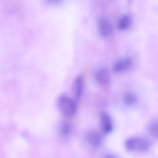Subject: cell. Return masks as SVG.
Wrapping results in <instances>:
<instances>
[{
	"instance_id": "8",
	"label": "cell",
	"mask_w": 158,
	"mask_h": 158,
	"mask_svg": "<svg viewBox=\"0 0 158 158\" xmlns=\"http://www.w3.org/2000/svg\"><path fill=\"white\" fill-rule=\"evenodd\" d=\"M98 29L100 35L106 38L111 35L112 29L110 22L105 18L101 19L98 22Z\"/></svg>"
},
{
	"instance_id": "5",
	"label": "cell",
	"mask_w": 158,
	"mask_h": 158,
	"mask_svg": "<svg viewBox=\"0 0 158 158\" xmlns=\"http://www.w3.org/2000/svg\"><path fill=\"white\" fill-rule=\"evenodd\" d=\"M97 82L101 86H107L110 83V76L107 69L101 68L98 69L95 74Z\"/></svg>"
},
{
	"instance_id": "3",
	"label": "cell",
	"mask_w": 158,
	"mask_h": 158,
	"mask_svg": "<svg viewBox=\"0 0 158 158\" xmlns=\"http://www.w3.org/2000/svg\"><path fill=\"white\" fill-rule=\"evenodd\" d=\"M100 126L103 133L108 134L113 131V123L109 114L106 111H102L99 115Z\"/></svg>"
},
{
	"instance_id": "10",
	"label": "cell",
	"mask_w": 158,
	"mask_h": 158,
	"mask_svg": "<svg viewBox=\"0 0 158 158\" xmlns=\"http://www.w3.org/2000/svg\"><path fill=\"white\" fill-rule=\"evenodd\" d=\"M131 19L128 16H123L119 20L118 28L121 30H125L130 27Z\"/></svg>"
},
{
	"instance_id": "6",
	"label": "cell",
	"mask_w": 158,
	"mask_h": 158,
	"mask_svg": "<svg viewBox=\"0 0 158 158\" xmlns=\"http://www.w3.org/2000/svg\"><path fill=\"white\" fill-rule=\"evenodd\" d=\"M72 89L75 98L77 100H80L84 90V80L82 76L79 75L76 77L73 81Z\"/></svg>"
},
{
	"instance_id": "7",
	"label": "cell",
	"mask_w": 158,
	"mask_h": 158,
	"mask_svg": "<svg viewBox=\"0 0 158 158\" xmlns=\"http://www.w3.org/2000/svg\"><path fill=\"white\" fill-rule=\"evenodd\" d=\"M132 60L130 57H126L119 59L116 62L113 67L115 73H119L124 72L131 65Z\"/></svg>"
},
{
	"instance_id": "14",
	"label": "cell",
	"mask_w": 158,
	"mask_h": 158,
	"mask_svg": "<svg viewBox=\"0 0 158 158\" xmlns=\"http://www.w3.org/2000/svg\"><path fill=\"white\" fill-rule=\"evenodd\" d=\"M63 0H46V2L49 4H57L61 2Z\"/></svg>"
},
{
	"instance_id": "4",
	"label": "cell",
	"mask_w": 158,
	"mask_h": 158,
	"mask_svg": "<svg viewBox=\"0 0 158 158\" xmlns=\"http://www.w3.org/2000/svg\"><path fill=\"white\" fill-rule=\"evenodd\" d=\"M86 139L88 143L92 147L98 148L104 142V135L98 131L92 130L87 133Z\"/></svg>"
},
{
	"instance_id": "1",
	"label": "cell",
	"mask_w": 158,
	"mask_h": 158,
	"mask_svg": "<svg viewBox=\"0 0 158 158\" xmlns=\"http://www.w3.org/2000/svg\"><path fill=\"white\" fill-rule=\"evenodd\" d=\"M57 106L60 112L64 116L74 117L77 112V103L67 94L60 95L57 100Z\"/></svg>"
},
{
	"instance_id": "11",
	"label": "cell",
	"mask_w": 158,
	"mask_h": 158,
	"mask_svg": "<svg viewBox=\"0 0 158 158\" xmlns=\"http://www.w3.org/2000/svg\"><path fill=\"white\" fill-rule=\"evenodd\" d=\"M148 131L153 137L158 139V122L151 123L148 126Z\"/></svg>"
},
{
	"instance_id": "9",
	"label": "cell",
	"mask_w": 158,
	"mask_h": 158,
	"mask_svg": "<svg viewBox=\"0 0 158 158\" xmlns=\"http://www.w3.org/2000/svg\"><path fill=\"white\" fill-rule=\"evenodd\" d=\"M58 130L61 136L64 137H68L72 133V125L69 122L63 121L59 124Z\"/></svg>"
},
{
	"instance_id": "13",
	"label": "cell",
	"mask_w": 158,
	"mask_h": 158,
	"mask_svg": "<svg viewBox=\"0 0 158 158\" xmlns=\"http://www.w3.org/2000/svg\"><path fill=\"white\" fill-rule=\"evenodd\" d=\"M104 158H118L114 154L112 153H107L105 155Z\"/></svg>"
},
{
	"instance_id": "12",
	"label": "cell",
	"mask_w": 158,
	"mask_h": 158,
	"mask_svg": "<svg viewBox=\"0 0 158 158\" xmlns=\"http://www.w3.org/2000/svg\"><path fill=\"white\" fill-rule=\"evenodd\" d=\"M136 98L134 94H126L124 98V103L128 106L133 105L136 102Z\"/></svg>"
},
{
	"instance_id": "2",
	"label": "cell",
	"mask_w": 158,
	"mask_h": 158,
	"mask_svg": "<svg viewBox=\"0 0 158 158\" xmlns=\"http://www.w3.org/2000/svg\"><path fill=\"white\" fill-rule=\"evenodd\" d=\"M125 148L129 152L135 153H143L147 152L151 148L150 141L142 137H131L125 141Z\"/></svg>"
}]
</instances>
